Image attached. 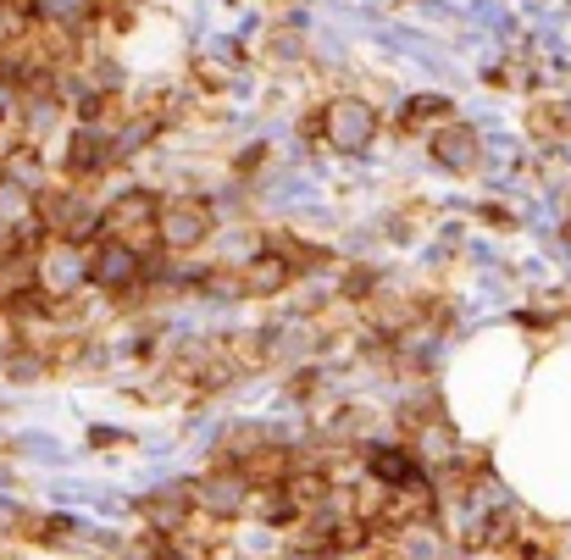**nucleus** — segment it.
Listing matches in <instances>:
<instances>
[{
	"label": "nucleus",
	"instance_id": "obj_1",
	"mask_svg": "<svg viewBox=\"0 0 571 560\" xmlns=\"http://www.w3.org/2000/svg\"><path fill=\"white\" fill-rule=\"evenodd\" d=\"M328 139H333V151L361 156L377 139V112L366 101H333L328 106Z\"/></svg>",
	"mask_w": 571,
	"mask_h": 560
},
{
	"label": "nucleus",
	"instance_id": "obj_2",
	"mask_svg": "<svg viewBox=\"0 0 571 560\" xmlns=\"http://www.w3.org/2000/svg\"><path fill=\"white\" fill-rule=\"evenodd\" d=\"M156 234L184 250V245L206 239V211H200V206H162V211H156Z\"/></svg>",
	"mask_w": 571,
	"mask_h": 560
},
{
	"label": "nucleus",
	"instance_id": "obj_3",
	"mask_svg": "<svg viewBox=\"0 0 571 560\" xmlns=\"http://www.w3.org/2000/svg\"><path fill=\"white\" fill-rule=\"evenodd\" d=\"M90 12H95V0H23V18H34L45 29H79V23H90Z\"/></svg>",
	"mask_w": 571,
	"mask_h": 560
},
{
	"label": "nucleus",
	"instance_id": "obj_4",
	"mask_svg": "<svg viewBox=\"0 0 571 560\" xmlns=\"http://www.w3.org/2000/svg\"><path fill=\"white\" fill-rule=\"evenodd\" d=\"M90 278H95L101 289H134V283H139V256L123 250V245H117V250H101L95 267H90Z\"/></svg>",
	"mask_w": 571,
	"mask_h": 560
},
{
	"label": "nucleus",
	"instance_id": "obj_5",
	"mask_svg": "<svg viewBox=\"0 0 571 560\" xmlns=\"http://www.w3.org/2000/svg\"><path fill=\"white\" fill-rule=\"evenodd\" d=\"M433 156H438L444 167L466 173V167H477V134H471V128H438V134H433Z\"/></svg>",
	"mask_w": 571,
	"mask_h": 560
},
{
	"label": "nucleus",
	"instance_id": "obj_6",
	"mask_svg": "<svg viewBox=\"0 0 571 560\" xmlns=\"http://www.w3.org/2000/svg\"><path fill=\"white\" fill-rule=\"evenodd\" d=\"M444 112H449V101H444V95H416V101L405 106V117H411V123H422V117H444Z\"/></svg>",
	"mask_w": 571,
	"mask_h": 560
},
{
	"label": "nucleus",
	"instance_id": "obj_7",
	"mask_svg": "<svg viewBox=\"0 0 571 560\" xmlns=\"http://www.w3.org/2000/svg\"><path fill=\"white\" fill-rule=\"evenodd\" d=\"M565 123H571V106H565Z\"/></svg>",
	"mask_w": 571,
	"mask_h": 560
}]
</instances>
